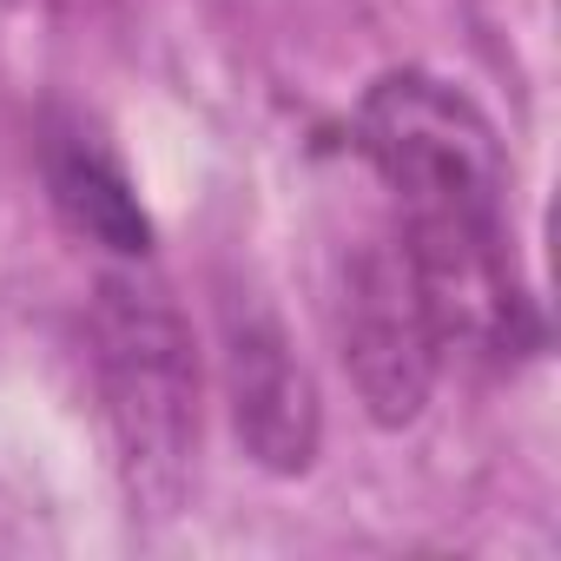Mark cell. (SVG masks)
Segmentation results:
<instances>
[{"label": "cell", "mask_w": 561, "mask_h": 561, "mask_svg": "<svg viewBox=\"0 0 561 561\" xmlns=\"http://www.w3.org/2000/svg\"><path fill=\"white\" fill-rule=\"evenodd\" d=\"M93 370L119 443L126 495L152 515L179 508L198 449V344L159 277L106 271L93 298Z\"/></svg>", "instance_id": "1"}, {"label": "cell", "mask_w": 561, "mask_h": 561, "mask_svg": "<svg viewBox=\"0 0 561 561\" xmlns=\"http://www.w3.org/2000/svg\"><path fill=\"white\" fill-rule=\"evenodd\" d=\"M357 146L397 192V211H403L397 231L410 244L508 238L502 139L462 87H449L423 67L383 73L357 106Z\"/></svg>", "instance_id": "2"}, {"label": "cell", "mask_w": 561, "mask_h": 561, "mask_svg": "<svg viewBox=\"0 0 561 561\" xmlns=\"http://www.w3.org/2000/svg\"><path fill=\"white\" fill-rule=\"evenodd\" d=\"M337 344H344V370L370 423L403 430L423 416L436 370H443V337H436L430 298L397 231H377L344 257Z\"/></svg>", "instance_id": "3"}, {"label": "cell", "mask_w": 561, "mask_h": 561, "mask_svg": "<svg viewBox=\"0 0 561 561\" xmlns=\"http://www.w3.org/2000/svg\"><path fill=\"white\" fill-rule=\"evenodd\" d=\"M225 397H231L238 443L257 469L305 476L318 462V436H324L318 383L291 351L285 324L257 298H225Z\"/></svg>", "instance_id": "4"}, {"label": "cell", "mask_w": 561, "mask_h": 561, "mask_svg": "<svg viewBox=\"0 0 561 561\" xmlns=\"http://www.w3.org/2000/svg\"><path fill=\"white\" fill-rule=\"evenodd\" d=\"M41 172H47V198H54V211L67 218L73 238H87V244H100L126 264H146L152 225L139 211V192H133L126 165L100 146L93 126L54 119L47 139H41Z\"/></svg>", "instance_id": "5"}]
</instances>
